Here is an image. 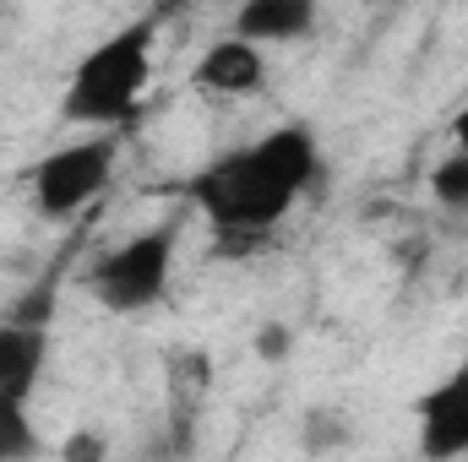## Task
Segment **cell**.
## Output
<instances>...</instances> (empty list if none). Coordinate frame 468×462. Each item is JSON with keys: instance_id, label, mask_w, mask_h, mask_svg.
<instances>
[{"instance_id": "1", "label": "cell", "mask_w": 468, "mask_h": 462, "mask_svg": "<svg viewBox=\"0 0 468 462\" xmlns=\"http://www.w3.org/2000/svg\"><path fill=\"white\" fill-rule=\"evenodd\" d=\"M322 174L316 136L305 125H278L261 142L213 158L191 180V207L224 234H267Z\"/></svg>"}, {"instance_id": "2", "label": "cell", "mask_w": 468, "mask_h": 462, "mask_svg": "<svg viewBox=\"0 0 468 462\" xmlns=\"http://www.w3.org/2000/svg\"><path fill=\"white\" fill-rule=\"evenodd\" d=\"M147 77H153V22H131L77 60L60 93V115L71 125H120L136 110Z\"/></svg>"}, {"instance_id": "3", "label": "cell", "mask_w": 468, "mask_h": 462, "mask_svg": "<svg viewBox=\"0 0 468 462\" xmlns=\"http://www.w3.org/2000/svg\"><path fill=\"white\" fill-rule=\"evenodd\" d=\"M175 239H180V224H158V229H142L125 245L104 250L88 272L93 299L115 316H136V310L158 305L169 289V272H175Z\"/></svg>"}, {"instance_id": "4", "label": "cell", "mask_w": 468, "mask_h": 462, "mask_svg": "<svg viewBox=\"0 0 468 462\" xmlns=\"http://www.w3.org/2000/svg\"><path fill=\"white\" fill-rule=\"evenodd\" d=\"M115 174V136H82V142H66L55 147L49 158L33 163V202L44 218H71L82 213Z\"/></svg>"}, {"instance_id": "5", "label": "cell", "mask_w": 468, "mask_h": 462, "mask_svg": "<svg viewBox=\"0 0 468 462\" xmlns=\"http://www.w3.org/2000/svg\"><path fill=\"white\" fill-rule=\"evenodd\" d=\"M420 452L425 457H463L468 452V364L420 397Z\"/></svg>"}, {"instance_id": "6", "label": "cell", "mask_w": 468, "mask_h": 462, "mask_svg": "<svg viewBox=\"0 0 468 462\" xmlns=\"http://www.w3.org/2000/svg\"><path fill=\"white\" fill-rule=\"evenodd\" d=\"M261 77H267V60H261V44H250V38H218L202 60H197V71H191V82L202 88V93H224V99H239V93H256L261 88Z\"/></svg>"}, {"instance_id": "7", "label": "cell", "mask_w": 468, "mask_h": 462, "mask_svg": "<svg viewBox=\"0 0 468 462\" xmlns=\"http://www.w3.org/2000/svg\"><path fill=\"white\" fill-rule=\"evenodd\" d=\"M322 0H239L234 11V33L250 44H289L316 22Z\"/></svg>"}, {"instance_id": "8", "label": "cell", "mask_w": 468, "mask_h": 462, "mask_svg": "<svg viewBox=\"0 0 468 462\" xmlns=\"http://www.w3.org/2000/svg\"><path fill=\"white\" fill-rule=\"evenodd\" d=\"M44 353H49L44 327L0 321V392H33V381L44 370Z\"/></svg>"}, {"instance_id": "9", "label": "cell", "mask_w": 468, "mask_h": 462, "mask_svg": "<svg viewBox=\"0 0 468 462\" xmlns=\"http://www.w3.org/2000/svg\"><path fill=\"white\" fill-rule=\"evenodd\" d=\"M38 436L27 419V392H0V462L5 457H33Z\"/></svg>"}, {"instance_id": "10", "label": "cell", "mask_w": 468, "mask_h": 462, "mask_svg": "<svg viewBox=\"0 0 468 462\" xmlns=\"http://www.w3.org/2000/svg\"><path fill=\"white\" fill-rule=\"evenodd\" d=\"M431 196L452 213H468V152H452L431 169Z\"/></svg>"}, {"instance_id": "11", "label": "cell", "mask_w": 468, "mask_h": 462, "mask_svg": "<svg viewBox=\"0 0 468 462\" xmlns=\"http://www.w3.org/2000/svg\"><path fill=\"white\" fill-rule=\"evenodd\" d=\"M256 353H261V359H283V353H289V327H261Z\"/></svg>"}, {"instance_id": "12", "label": "cell", "mask_w": 468, "mask_h": 462, "mask_svg": "<svg viewBox=\"0 0 468 462\" xmlns=\"http://www.w3.org/2000/svg\"><path fill=\"white\" fill-rule=\"evenodd\" d=\"M452 142H458V152H468V110H458V120H452Z\"/></svg>"}, {"instance_id": "13", "label": "cell", "mask_w": 468, "mask_h": 462, "mask_svg": "<svg viewBox=\"0 0 468 462\" xmlns=\"http://www.w3.org/2000/svg\"><path fill=\"white\" fill-rule=\"evenodd\" d=\"M164 5H180V0H164Z\"/></svg>"}]
</instances>
